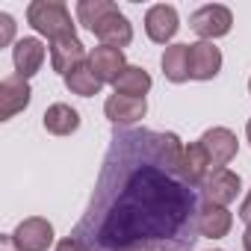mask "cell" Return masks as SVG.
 Wrapping results in <instances>:
<instances>
[{"label": "cell", "mask_w": 251, "mask_h": 251, "mask_svg": "<svg viewBox=\"0 0 251 251\" xmlns=\"http://www.w3.org/2000/svg\"><path fill=\"white\" fill-rule=\"evenodd\" d=\"M177 133L115 130L89 210L71 230L89 251H186L198 242V201L180 177Z\"/></svg>", "instance_id": "6da1fadb"}, {"label": "cell", "mask_w": 251, "mask_h": 251, "mask_svg": "<svg viewBox=\"0 0 251 251\" xmlns=\"http://www.w3.org/2000/svg\"><path fill=\"white\" fill-rule=\"evenodd\" d=\"M27 21L36 33L48 36L50 42L65 39V36H77L74 24H71V12L62 0H33L27 6Z\"/></svg>", "instance_id": "7a4b0ae2"}, {"label": "cell", "mask_w": 251, "mask_h": 251, "mask_svg": "<svg viewBox=\"0 0 251 251\" xmlns=\"http://www.w3.org/2000/svg\"><path fill=\"white\" fill-rule=\"evenodd\" d=\"M230 24H233V15H230V9L222 6V3H207V6L195 9L192 18H189L192 33L201 36L204 42H213V39L227 36V33H230Z\"/></svg>", "instance_id": "3957f363"}, {"label": "cell", "mask_w": 251, "mask_h": 251, "mask_svg": "<svg viewBox=\"0 0 251 251\" xmlns=\"http://www.w3.org/2000/svg\"><path fill=\"white\" fill-rule=\"evenodd\" d=\"M6 242H12L18 251H48L53 245V225L42 216H30L6 236Z\"/></svg>", "instance_id": "277c9868"}, {"label": "cell", "mask_w": 251, "mask_h": 251, "mask_svg": "<svg viewBox=\"0 0 251 251\" xmlns=\"http://www.w3.org/2000/svg\"><path fill=\"white\" fill-rule=\"evenodd\" d=\"M239 175L230 172V169H213L207 175V180L201 183V195H204V204H216V207H227L230 201H236L239 195Z\"/></svg>", "instance_id": "5b68a950"}, {"label": "cell", "mask_w": 251, "mask_h": 251, "mask_svg": "<svg viewBox=\"0 0 251 251\" xmlns=\"http://www.w3.org/2000/svg\"><path fill=\"white\" fill-rule=\"evenodd\" d=\"M198 142H201V148H204L210 166H216V169H227V163H230V160L236 157V151H239L236 133L227 130V127H210V130H204V136H201Z\"/></svg>", "instance_id": "8992f818"}, {"label": "cell", "mask_w": 251, "mask_h": 251, "mask_svg": "<svg viewBox=\"0 0 251 251\" xmlns=\"http://www.w3.org/2000/svg\"><path fill=\"white\" fill-rule=\"evenodd\" d=\"M180 30V18H177V9L169 6V3H157L145 12V33L151 42L157 45H166L177 36Z\"/></svg>", "instance_id": "52a82bcc"}, {"label": "cell", "mask_w": 251, "mask_h": 251, "mask_svg": "<svg viewBox=\"0 0 251 251\" xmlns=\"http://www.w3.org/2000/svg\"><path fill=\"white\" fill-rule=\"evenodd\" d=\"M30 98H33V89L27 80H21L18 74L3 77V83H0V121H9L12 115L27 109Z\"/></svg>", "instance_id": "ba28073f"}, {"label": "cell", "mask_w": 251, "mask_h": 251, "mask_svg": "<svg viewBox=\"0 0 251 251\" xmlns=\"http://www.w3.org/2000/svg\"><path fill=\"white\" fill-rule=\"evenodd\" d=\"M103 112L115 127H127V124H136L139 118H145L148 100L145 98H127V95H109L103 100Z\"/></svg>", "instance_id": "9c48e42d"}, {"label": "cell", "mask_w": 251, "mask_h": 251, "mask_svg": "<svg viewBox=\"0 0 251 251\" xmlns=\"http://www.w3.org/2000/svg\"><path fill=\"white\" fill-rule=\"evenodd\" d=\"M86 62V48L77 36H65V39H56L50 42V65L53 71H59L62 77H68L74 68H80Z\"/></svg>", "instance_id": "30bf717a"}, {"label": "cell", "mask_w": 251, "mask_h": 251, "mask_svg": "<svg viewBox=\"0 0 251 251\" xmlns=\"http://www.w3.org/2000/svg\"><path fill=\"white\" fill-rule=\"evenodd\" d=\"M12 62H15V74L21 80H30L33 74H39V68L45 62V45L36 36L18 39L15 48H12Z\"/></svg>", "instance_id": "8fae6325"}, {"label": "cell", "mask_w": 251, "mask_h": 251, "mask_svg": "<svg viewBox=\"0 0 251 251\" xmlns=\"http://www.w3.org/2000/svg\"><path fill=\"white\" fill-rule=\"evenodd\" d=\"M189 68H192V80H213L222 71V50L213 42L189 45Z\"/></svg>", "instance_id": "7c38bea8"}, {"label": "cell", "mask_w": 251, "mask_h": 251, "mask_svg": "<svg viewBox=\"0 0 251 251\" xmlns=\"http://www.w3.org/2000/svg\"><path fill=\"white\" fill-rule=\"evenodd\" d=\"M89 65H92V71L98 74L100 83H115L118 74L127 68V62H124V50H121V48H106V45L92 48Z\"/></svg>", "instance_id": "4fadbf2b"}, {"label": "cell", "mask_w": 251, "mask_h": 251, "mask_svg": "<svg viewBox=\"0 0 251 251\" xmlns=\"http://www.w3.org/2000/svg\"><path fill=\"white\" fill-rule=\"evenodd\" d=\"M92 33H95V36L100 39V45H106V48H127V45L133 42V27H130V21L124 18L118 9H115L112 15H106Z\"/></svg>", "instance_id": "5bb4252c"}, {"label": "cell", "mask_w": 251, "mask_h": 251, "mask_svg": "<svg viewBox=\"0 0 251 251\" xmlns=\"http://www.w3.org/2000/svg\"><path fill=\"white\" fill-rule=\"evenodd\" d=\"M233 227V216L227 207H216V204H201L198 213V233L207 239H222L227 236Z\"/></svg>", "instance_id": "9a60e30c"}, {"label": "cell", "mask_w": 251, "mask_h": 251, "mask_svg": "<svg viewBox=\"0 0 251 251\" xmlns=\"http://www.w3.org/2000/svg\"><path fill=\"white\" fill-rule=\"evenodd\" d=\"M42 121H45V130L48 133H53V136H71L80 127V112L74 106H68V103H50L45 109Z\"/></svg>", "instance_id": "2e32d148"}, {"label": "cell", "mask_w": 251, "mask_h": 251, "mask_svg": "<svg viewBox=\"0 0 251 251\" xmlns=\"http://www.w3.org/2000/svg\"><path fill=\"white\" fill-rule=\"evenodd\" d=\"M210 160H207V154H204V148H201V142H189L186 148H183V160H180V177L189 183V186H201L204 180H207V175H210Z\"/></svg>", "instance_id": "e0dca14e"}, {"label": "cell", "mask_w": 251, "mask_h": 251, "mask_svg": "<svg viewBox=\"0 0 251 251\" xmlns=\"http://www.w3.org/2000/svg\"><path fill=\"white\" fill-rule=\"evenodd\" d=\"M160 65H163L166 80H172V83H186V80H192V68H189V45H169V48L163 50Z\"/></svg>", "instance_id": "ac0fdd59"}, {"label": "cell", "mask_w": 251, "mask_h": 251, "mask_svg": "<svg viewBox=\"0 0 251 251\" xmlns=\"http://www.w3.org/2000/svg\"><path fill=\"white\" fill-rule=\"evenodd\" d=\"M112 89H115V95L145 98L148 89H151V74H148L145 68H139V65H127V68L118 74V80L112 83Z\"/></svg>", "instance_id": "d6986e66"}, {"label": "cell", "mask_w": 251, "mask_h": 251, "mask_svg": "<svg viewBox=\"0 0 251 251\" xmlns=\"http://www.w3.org/2000/svg\"><path fill=\"white\" fill-rule=\"evenodd\" d=\"M65 86H68V92L71 95H80V98H92V95H98L100 92V80H98V74L92 71V65L89 62H83L80 68H74L68 77H65Z\"/></svg>", "instance_id": "ffe728a7"}, {"label": "cell", "mask_w": 251, "mask_h": 251, "mask_svg": "<svg viewBox=\"0 0 251 251\" xmlns=\"http://www.w3.org/2000/svg\"><path fill=\"white\" fill-rule=\"evenodd\" d=\"M115 9L118 6L112 3V0H80V3H77V18H80V24H86L89 30H95Z\"/></svg>", "instance_id": "44dd1931"}, {"label": "cell", "mask_w": 251, "mask_h": 251, "mask_svg": "<svg viewBox=\"0 0 251 251\" xmlns=\"http://www.w3.org/2000/svg\"><path fill=\"white\" fill-rule=\"evenodd\" d=\"M15 36V18L6 15V12H0V45H9Z\"/></svg>", "instance_id": "7402d4cb"}, {"label": "cell", "mask_w": 251, "mask_h": 251, "mask_svg": "<svg viewBox=\"0 0 251 251\" xmlns=\"http://www.w3.org/2000/svg\"><path fill=\"white\" fill-rule=\"evenodd\" d=\"M56 251H89V248H86V242H83V239H77V236H71V233H68L65 239H59V242H56Z\"/></svg>", "instance_id": "603a6c76"}, {"label": "cell", "mask_w": 251, "mask_h": 251, "mask_svg": "<svg viewBox=\"0 0 251 251\" xmlns=\"http://www.w3.org/2000/svg\"><path fill=\"white\" fill-rule=\"evenodd\" d=\"M239 219L251 227V189H248V195L242 198V204H239Z\"/></svg>", "instance_id": "cb8c5ba5"}, {"label": "cell", "mask_w": 251, "mask_h": 251, "mask_svg": "<svg viewBox=\"0 0 251 251\" xmlns=\"http://www.w3.org/2000/svg\"><path fill=\"white\" fill-rule=\"evenodd\" d=\"M242 248L251 251V227H245V233H242Z\"/></svg>", "instance_id": "d4e9b609"}, {"label": "cell", "mask_w": 251, "mask_h": 251, "mask_svg": "<svg viewBox=\"0 0 251 251\" xmlns=\"http://www.w3.org/2000/svg\"><path fill=\"white\" fill-rule=\"evenodd\" d=\"M245 136H248V142H251V118H248V124H245Z\"/></svg>", "instance_id": "484cf974"}, {"label": "cell", "mask_w": 251, "mask_h": 251, "mask_svg": "<svg viewBox=\"0 0 251 251\" xmlns=\"http://www.w3.org/2000/svg\"><path fill=\"white\" fill-rule=\"evenodd\" d=\"M248 92H251V80H248Z\"/></svg>", "instance_id": "4316f807"}]
</instances>
